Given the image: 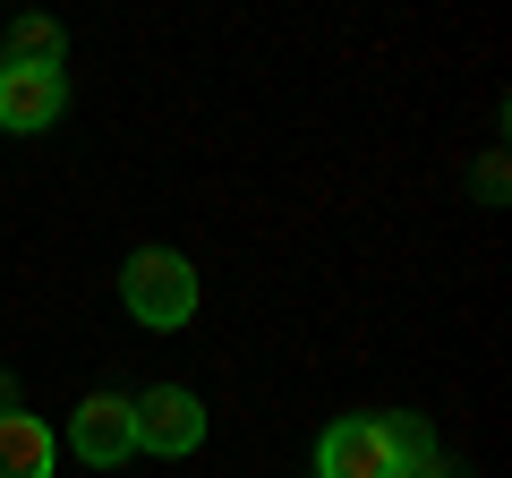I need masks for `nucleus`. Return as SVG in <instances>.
<instances>
[{
	"label": "nucleus",
	"instance_id": "obj_1",
	"mask_svg": "<svg viewBox=\"0 0 512 478\" xmlns=\"http://www.w3.org/2000/svg\"><path fill=\"white\" fill-rule=\"evenodd\" d=\"M120 308L146 333H180L188 316H197V265H188L180 248H137V257L120 265Z\"/></svg>",
	"mask_w": 512,
	"mask_h": 478
},
{
	"label": "nucleus",
	"instance_id": "obj_2",
	"mask_svg": "<svg viewBox=\"0 0 512 478\" xmlns=\"http://www.w3.org/2000/svg\"><path fill=\"white\" fill-rule=\"evenodd\" d=\"M128 444H137V453H163V461L197 453V444H205V402L188 385L137 393V402H128Z\"/></svg>",
	"mask_w": 512,
	"mask_h": 478
},
{
	"label": "nucleus",
	"instance_id": "obj_3",
	"mask_svg": "<svg viewBox=\"0 0 512 478\" xmlns=\"http://www.w3.org/2000/svg\"><path fill=\"white\" fill-rule=\"evenodd\" d=\"M60 111H69V77H60V60H0V129H9V137L52 129Z\"/></svg>",
	"mask_w": 512,
	"mask_h": 478
},
{
	"label": "nucleus",
	"instance_id": "obj_4",
	"mask_svg": "<svg viewBox=\"0 0 512 478\" xmlns=\"http://www.w3.org/2000/svg\"><path fill=\"white\" fill-rule=\"evenodd\" d=\"M402 470V444L384 419H333L316 436V478H393Z\"/></svg>",
	"mask_w": 512,
	"mask_h": 478
},
{
	"label": "nucleus",
	"instance_id": "obj_5",
	"mask_svg": "<svg viewBox=\"0 0 512 478\" xmlns=\"http://www.w3.org/2000/svg\"><path fill=\"white\" fill-rule=\"evenodd\" d=\"M69 453L86 461V470H120V461L137 453V444H128V402H120V393H86V402H77Z\"/></svg>",
	"mask_w": 512,
	"mask_h": 478
},
{
	"label": "nucleus",
	"instance_id": "obj_6",
	"mask_svg": "<svg viewBox=\"0 0 512 478\" xmlns=\"http://www.w3.org/2000/svg\"><path fill=\"white\" fill-rule=\"evenodd\" d=\"M0 478H52V427L35 410H0Z\"/></svg>",
	"mask_w": 512,
	"mask_h": 478
},
{
	"label": "nucleus",
	"instance_id": "obj_7",
	"mask_svg": "<svg viewBox=\"0 0 512 478\" xmlns=\"http://www.w3.org/2000/svg\"><path fill=\"white\" fill-rule=\"evenodd\" d=\"M384 427H393V444H402V470H393V478H453L444 453H436V436H427L419 419H384Z\"/></svg>",
	"mask_w": 512,
	"mask_h": 478
},
{
	"label": "nucleus",
	"instance_id": "obj_8",
	"mask_svg": "<svg viewBox=\"0 0 512 478\" xmlns=\"http://www.w3.org/2000/svg\"><path fill=\"white\" fill-rule=\"evenodd\" d=\"M9 60H60V26L52 18H18V52Z\"/></svg>",
	"mask_w": 512,
	"mask_h": 478
},
{
	"label": "nucleus",
	"instance_id": "obj_9",
	"mask_svg": "<svg viewBox=\"0 0 512 478\" xmlns=\"http://www.w3.org/2000/svg\"><path fill=\"white\" fill-rule=\"evenodd\" d=\"M0 410H18V385H9V368H0Z\"/></svg>",
	"mask_w": 512,
	"mask_h": 478
}]
</instances>
